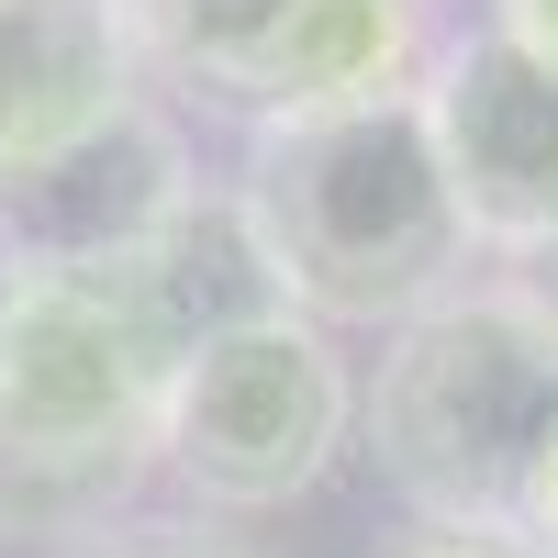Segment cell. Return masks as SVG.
Returning <instances> with one entry per match:
<instances>
[{"instance_id": "4", "label": "cell", "mask_w": 558, "mask_h": 558, "mask_svg": "<svg viewBox=\"0 0 558 558\" xmlns=\"http://www.w3.org/2000/svg\"><path fill=\"white\" fill-rule=\"evenodd\" d=\"M146 78L246 134L391 101L436 68V0H134Z\"/></svg>"}, {"instance_id": "3", "label": "cell", "mask_w": 558, "mask_h": 558, "mask_svg": "<svg viewBox=\"0 0 558 558\" xmlns=\"http://www.w3.org/2000/svg\"><path fill=\"white\" fill-rule=\"evenodd\" d=\"M357 436L425 525L525 536V492L558 447V324L514 279L447 291L436 313L391 324L380 380L357 391Z\"/></svg>"}, {"instance_id": "8", "label": "cell", "mask_w": 558, "mask_h": 558, "mask_svg": "<svg viewBox=\"0 0 558 558\" xmlns=\"http://www.w3.org/2000/svg\"><path fill=\"white\" fill-rule=\"evenodd\" d=\"M146 101L134 0H0V168Z\"/></svg>"}, {"instance_id": "7", "label": "cell", "mask_w": 558, "mask_h": 558, "mask_svg": "<svg viewBox=\"0 0 558 558\" xmlns=\"http://www.w3.org/2000/svg\"><path fill=\"white\" fill-rule=\"evenodd\" d=\"M413 101H425V134H436V168L458 191L470 246L536 257L558 235V68L481 23V34L436 45Z\"/></svg>"}, {"instance_id": "10", "label": "cell", "mask_w": 558, "mask_h": 558, "mask_svg": "<svg viewBox=\"0 0 558 558\" xmlns=\"http://www.w3.org/2000/svg\"><path fill=\"white\" fill-rule=\"evenodd\" d=\"M391 558H547L536 536H492V525H425L413 547H391Z\"/></svg>"}, {"instance_id": "5", "label": "cell", "mask_w": 558, "mask_h": 558, "mask_svg": "<svg viewBox=\"0 0 558 558\" xmlns=\"http://www.w3.org/2000/svg\"><path fill=\"white\" fill-rule=\"evenodd\" d=\"M347 436H357V368L336 357L313 313L279 302L179 357L157 470L213 514H279V502L324 492Z\"/></svg>"}, {"instance_id": "11", "label": "cell", "mask_w": 558, "mask_h": 558, "mask_svg": "<svg viewBox=\"0 0 558 558\" xmlns=\"http://www.w3.org/2000/svg\"><path fill=\"white\" fill-rule=\"evenodd\" d=\"M492 34H514L525 57L558 68V0H492Z\"/></svg>"}, {"instance_id": "1", "label": "cell", "mask_w": 558, "mask_h": 558, "mask_svg": "<svg viewBox=\"0 0 558 558\" xmlns=\"http://www.w3.org/2000/svg\"><path fill=\"white\" fill-rule=\"evenodd\" d=\"M191 336L134 268H0V525L89 536L157 470Z\"/></svg>"}, {"instance_id": "13", "label": "cell", "mask_w": 558, "mask_h": 558, "mask_svg": "<svg viewBox=\"0 0 558 558\" xmlns=\"http://www.w3.org/2000/svg\"><path fill=\"white\" fill-rule=\"evenodd\" d=\"M525 536L558 558V447H547V470H536V492H525Z\"/></svg>"}, {"instance_id": "6", "label": "cell", "mask_w": 558, "mask_h": 558, "mask_svg": "<svg viewBox=\"0 0 558 558\" xmlns=\"http://www.w3.org/2000/svg\"><path fill=\"white\" fill-rule=\"evenodd\" d=\"M191 202H202L191 123L146 89L112 123L0 168V268H134L179 235Z\"/></svg>"}, {"instance_id": "9", "label": "cell", "mask_w": 558, "mask_h": 558, "mask_svg": "<svg viewBox=\"0 0 558 558\" xmlns=\"http://www.w3.org/2000/svg\"><path fill=\"white\" fill-rule=\"evenodd\" d=\"M78 558H246V547H223V536H191V525H134V536H101V547H78Z\"/></svg>"}, {"instance_id": "12", "label": "cell", "mask_w": 558, "mask_h": 558, "mask_svg": "<svg viewBox=\"0 0 558 558\" xmlns=\"http://www.w3.org/2000/svg\"><path fill=\"white\" fill-rule=\"evenodd\" d=\"M514 291H525V302H536V313L558 324V235H547L536 257H514Z\"/></svg>"}, {"instance_id": "2", "label": "cell", "mask_w": 558, "mask_h": 558, "mask_svg": "<svg viewBox=\"0 0 558 558\" xmlns=\"http://www.w3.org/2000/svg\"><path fill=\"white\" fill-rule=\"evenodd\" d=\"M235 213L279 279V302L313 313L324 336L336 324H413L447 291H470V223H458V191L436 168L413 89L257 134Z\"/></svg>"}]
</instances>
